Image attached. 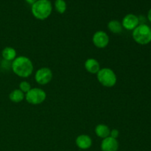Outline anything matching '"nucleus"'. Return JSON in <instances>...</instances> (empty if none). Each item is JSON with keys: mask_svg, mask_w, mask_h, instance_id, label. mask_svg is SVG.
<instances>
[{"mask_svg": "<svg viewBox=\"0 0 151 151\" xmlns=\"http://www.w3.org/2000/svg\"><path fill=\"white\" fill-rule=\"evenodd\" d=\"M55 10L60 14H63L66 12L67 6L65 0H55Z\"/></svg>", "mask_w": 151, "mask_h": 151, "instance_id": "obj_16", "label": "nucleus"}, {"mask_svg": "<svg viewBox=\"0 0 151 151\" xmlns=\"http://www.w3.org/2000/svg\"><path fill=\"white\" fill-rule=\"evenodd\" d=\"M147 19H148L149 22H151V8L149 10L148 13H147Z\"/></svg>", "mask_w": 151, "mask_h": 151, "instance_id": "obj_20", "label": "nucleus"}, {"mask_svg": "<svg viewBox=\"0 0 151 151\" xmlns=\"http://www.w3.org/2000/svg\"><path fill=\"white\" fill-rule=\"evenodd\" d=\"M53 74L51 69L48 67H41L35 73V81L38 84L41 86L50 83L52 80Z\"/></svg>", "mask_w": 151, "mask_h": 151, "instance_id": "obj_6", "label": "nucleus"}, {"mask_svg": "<svg viewBox=\"0 0 151 151\" xmlns=\"http://www.w3.org/2000/svg\"><path fill=\"white\" fill-rule=\"evenodd\" d=\"M47 94L45 91L40 88H32L25 94V100L28 103L33 106L40 105L45 101Z\"/></svg>", "mask_w": 151, "mask_h": 151, "instance_id": "obj_5", "label": "nucleus"}, {"mask_svg": "<svg viewBox=\"0 0 151 151\" xmlns=\"http://www.w3.org/2000/svg\"><path fill=\"white\" fill-rule=\"evenodd\" d=\"M13 73L19 78H27L32 74L34 66L32 60L26 56H18L11 63Z\"/></svg>", "mask_w": 151, "mask_h": 151, "instance_id": "obj_1", "label": "nucleus"}, {"mask_svg": "<svg viewBox=\"0 0 151 151\" xmlns=\"http://www.w3.org/2000/svg\"><path fill=\"white\" fill-rule=\"evenodd\" d=\"M31 88H32V87H31L30 83H29V82H27V81H22V82L19 83V89H20L22 92L24 93V94L28 92Z\"/></svg>", "mask_w": 151, "mask_h": 151, "instance_id": "obj_17", "label": "nucleus"}, {"mask_svg": "<svg viewBox=\"0 0 151 151\" xmlns=\"http://www.w3.org/2000/svg\"><path fill=\"white\" fill-rule=\"evenodd\" d=\"M108 29L114 34H119L122 32V25L118 20H111L108 23Z\"/></svg>", "mask_w": 151, "mask_h": 151, "instance_id": "obj_15", "label": "nucleus"}, {"mask_svg": "<svg viewBox=\"0 0 151 151\" xmlns=\"http://www.w3.org/2000/svg\"><path fill=\"white\" fill-rule=\"evenodd\" d=\"M52 11V6L50 0H38L31 6V12L35 19L45 20L50 17Z\"/></svg>", "mask_w": 151, "mask_h": 151, "instance_id": "obj_2", "label": "nucleus"}, {"mask_svg": "<svg viewBox=\"0 0 151 151\" xmlns=\"http://www.w3.org/2000/svg\"><path fill=\"white\" fill-rule=\"evenodd\" d=\"M36 1H38V0H25V1H26L27 3L31 4V5H32V4H34V3H35Z\"/></svg>", "mask_w": 151, "mask_h": 151, "instance_id": "obj_19", "label": "nucleus"}, {"mask_svg": "<svg viewBox=\"0 0 151 151\" xmlns=\"http://www.w3.org/2000/svg\"><path fill=\"white\" fill-rule=\"evenodd\" d=\"M109 41H110V38H109V35L105 31L98 30L94 32L93 35L92 42L97 48H106L109 45Z\"/></svg>", "mask_w": 151, "mask_h": 151, "instance_id": "obj_7", "label": "nucleus"}, {"mask_svg": "<svg viewBox=\"0 0 151 151\" xmlns=\"http://www.w3.org/2000/svg\"><path fill=\"white\" fill-rule=\"evenodd\" d=\"M119 135V131L117 129H112L110 132V137L114 139H117Z\"/></svg>", "mask_w": 151, "mask_h": 151, "instance_id": "obj_18", "label": "nucleus"}, {"mask_svg": "<svg viewBox=\"0 0 151 151\" xmlns=\"http://www.w3.org/2000/svg\"><path fill=\"white\" fill-rule=\"evenodd\" d=\"M9 99L13 103H21L22 101H23L24 99H25V94L22 92L19 88L14 89L9 94Z\"/></svg>", "mask_w": 151, "mask_h": 151, "instance_id": "obj_14", "label": "nucleus"}, {"mask_svg": "<svg viewBox=\"0 0 151 151\" xmlns=\"http://www.w3.org/2000/svg\"><path fill=\"white\" fill-rule=\"evenodd\" d=\"M1 56H2V58L6 61H13L15 58L17 57V52L13 47H6L1 51Z\"/></svg>", "mask_w": 151, "mask_h": 151, "instance_id": "obj_12", "label": "nucleus"}, {"mask_svg": "<svg viewBox=\"0 0 151 151\" xmlns=\"http://www.w3.org/2000/svg\"><path fill=\"white\" fill-rule=\"evenodd\" d=\"M85 69L90 74L97 75V72L100 71V63L95 58H88L84 63Z\"/></svg>", "mask_w": 151, "mask_h": 151, "instance_id": "obj_11", "label": "nucleus"}, {"mask_svg": "<svg viewBox=\"0 0 151 151\" xmlns=\"http://www.w3.org/2000/svg\"><path fill=\"white\" fill-rule=\"evenodd\" d=\"M94 132L97 137L103 139L110 137L111 129L108 125H104V124H99L95 127Z\"/></svg>", "mask_w": 151, "mask_h": 151, "instance_id": "obj_13", "label": "nucleus"}, {"mask_svg": "<svg viewBox=\"0 0 151 151\" xmlns=\"http://www.w3.org/2000/svg\"><path fill=\"white\" fill-rule=\"evenodd\" d=\"M132 37L134 41L140 45H146L151 42V28L145 24H139L133 30Z\"/></svg>", "mask_w": 151, "mask_h": 151, "instance_id": "obj_3", "label": "nucleus"}, {"mask_svg": "<svg viewBox=\"0 0 151 151\" xmlns=\"http://www.w3.org/2000/svg\"><path fill=\"white\" fill-rule=\"evenodd\" d=\"M122 27L127 30H134L139 24V19L137 16L129 13L124 16L122 21Z\"/></svg>", "mask_w": 151, "mask_h": 151, "instance_id": "obj_8", "label": "nucleus"}, {"mask_svg": "<svg viewBox=\"0 0 151 151\" xmlns=\"http://www.w3.org/2000/svg\"><path fill=\"white\" fill-rule=\"evenodd\" d=\"M75 144L81 150H88L92 145V139L87 134H81L76 138Z\"/></svg>", "mask_w": 151, "mask_h": 151, "instance_id": "obj_10", "label": "nucleus"}, {"mask_svg": "<svg viewBox=\"0 0 151 151\" xmlns=\"http://www.w3.org/2000/svg\"><path fill=\"white\" fill-rule=\"evenodd\" d=\"M97 79L98 82L106 88L114 87L117 81V77L114 70L110 68H102L97 74Z\"/></svg>", "mask_w": 151, "mask_h": 151, "instance_id": "obj_4", "label": "nucleus"}, {"mask_svg": "<svg viewBox=\"0 0 151 151\" xmlns=\"http://www.w3.org/2000/svg\"><path fill=\"white\" fill-rule=\"evenodd\" d=\"M119 146V142L116 139L109 137L103 139L101 142L100 148L102 151H117Z\"/></svg>", "mask_w": 151, "mask_h": 151, "instance_id": "obj_9", "label": "nucleus"}]
</instances>
